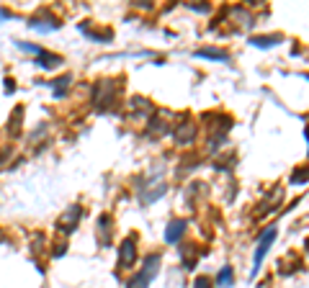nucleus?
I'll list each match as a JSON object with an SVG mask.
<instances>
[{"label": "nucleus", "mask_w": 309, "mask_h": 288, "mask_svg": "<svg viewBox=\"0 0 309 288\" xmlns=\"http://www.w3.org/2000/svg\"><path fill=\"white\" fill-rule=\"evenodd\" d=\"M193 288H214V281L209 275H198L196 283H193Z\"/></svg>", "instance_id": "obj_18"}, {"label": "nucleus", "mask_w": 309, "mask_h": 288, "mask_svg": "<svg viewBox=\"0 0 309 288\" xmlns=\"http://www.w3.org/2000/svg\"><path fill=\"white\" fill-rule=\"evenodd\" d=\"M214 283H216V286H232V268H230V265H227V268H222Z\"/></svg>", "instance_id": "obj_17"}, {"label": "nucleus", "mask_w": 309, "mask_h": 288, "mask_svg": "<svg viewBox=\"0 0 309 288\" xmlns=\"http://www.w3.org/2000/svg\"><path fill=\"white\" fill-rule=\"evenodd\" d=\"M111 232H114L111 214H101L98 216V242H101L103 247H111Z\"/></svg>", "instance_id": "obj_6"}, {"label": "nucleus", "mask_w": 309, "mask_h": 288, "mask_svg": "<svg viewBox=\"0 0 309 288\" xmlns=\"http://www.w3.org/2000/svg\"><path fill=\"white\" fill-rule=\"evenodd\" d=\"M196 260H198V252H196L193 245H183V247H180V263H183L186 270H193Z\"/></svg>", "instance_id": "obj_11"}, {"label": "nucleus", "mask_w": 309, "mask_h": 288, "mask_svg": "<svg viewBox=\"0 0 309 288\" xmlns=\"http://www.w3.org/2000/svg\"><path fill=\"white\" fill-rule=\"evenodd\" d=\"M49 85L54 88V98H65V95H67V90H70V85H72V75H62V77H54Z\"/></svg>", "instance_id": "obj_12"}, {"label": "nucleus", "mask_w": 309, "mask_h": 288, "mask_svg": "<svg viewBox=\"0 0 309 288\" xmlns=\"http://www.w3.org/2000/svg\"><path fill=\"white\" fill-rule=\"evenodd\" d=\"M276 234H278V229H276V227H268L266 232L260 234L258 250H255V255H252V275H258V270H260V265H263V260H266V252H268V247H270V245H273Z\"/></svg>", "instance_id": "obj_2"}, {"label": "nucleus", "mask_w": 309, "mask_h": 288, "mask_svg": "<svg viewBox=\"0 0 309 288\" xmlns=\"http://www.w3.org/2000/svg\"><path fill=\"white\" fill-rule=\"evenodd\" d=\"M196 57H209V59H230V52L227 49H196Z\"/></svg>", "instance_id": "obj_15"}, {"label": "nucleus", "mask_w": 309, "mask_h": 288, "mask_svg": "<svg viewBox=\"0 0 309 288\" xmlns=\"http://www.w3.org/2000/svg\"><path fill=\"white\" fill-rule=\"evenodd\" d=\"M186 227H188L186 219H173L168 224V232H165V242H168V245H178V242L183 239V234H186Z\"/></svg>", "instance_id": "obj_7"}, {"label": "nucleus", "mask_w": 309, "mask_h": 288, "mask_svg": "<svg viewBox=\"0 0 309 288\" xmlns=\"http://www.w3.org/2000/svg\"><path fill=\"white\" fill-rule=\"evenodd\" d=\"M21 121H23V106H16L13 116L8 119V134H11V137H18V134H21Z\"/></svg>", "instance_id": "obj_13"}, {"label": "nucleus", "mask_w": 309, "mask_h": 288, "mask_svg": "<svg viewBox=\"0 0 309 288\" xmlns=\"http://www.w3.org/2000/svg\"><path fill=\"white\" fill-rule=\"evenodd\" d=\"M34 65H39L41 70H54V67H59V65H62V57H59V54H52V52L44 49L39 57L34 59Z\"/></svg>", "instance_id": "obj_10"}, {"label": "nucleus", "mask_w": 309, "mask_h": 288, "mask_svg": "<svg viewBox=\"0 0 309 288\" xmlns=\"http://www.w3.org/2000/svg\"><path fill=\"white\" fill-rule=\"evenodd\" d=\"M160 260H162L160 252H150V255L144 257L142 268L126 281V288H150L152 278L157 275V270H160Z\"/></svg>", "instance_id": "obj_1"}, {"label": "nucleus", "mask_w": 309, "mask_h": 288, "mask_svg": "<svg viewBox=\"0 0 309 288\" xmlns=\"http://www.w3.org/2000/svg\"><path fill=\"white\" fill-rule=\"evenodd\" d=\"M29 26L36 29V31H41V34H49V31H57L62 23H59V18L49 16V11H41V13H36V16L29 18Z\"/></svg>", "instance_id": "obj_4"}, {"label": "nucleus", "mask_w": 309, "mask_h": 288, "mask_svg": "<svg viewBox=\"0 0 309 288\" xmlns=\"http://www.w3.org/2000/svg\"><path fill=\"white\" fill-rule=\"evenodd\" d=\"M137 263V234H129L119 245V270H129Z\"/></svg>", "instance_id": "obj_3"}, {"label": "nucleus", "mask_w": 309, "mask_h": 288, "mask_svg": "<svg viewBox=\"0 0 309 288\" xmlns=\"http://www.w3.org/2000/svg\"><path fill=\"white\" fill-rule=\"evenodd\" d=\"M307 180H309V165H304V167H296L294 170V175H291V183L296 185H302V183H307Z\"/></svg>", "instance_id": "obj_16"}, {"label": "nucleus", "mask_w": 309, "mask_h": 288, "mask_svg": "<svg viewBox=\"0 0 309 288\" xmlns=\"http://www.w3.org/2000/svg\"><path fill=\"white\" fill-rule=\"evenodd\" d=\"M80 216H83V206H70V209L59 216V221H57V229L62 232V234H72L75 232V227H77V221H80Z\"/></svg>", "instance_id": "obj_5"}, {"label": "nucleus", "mask_w": 309, "mask_h": 288, "mask_svg": "<svg viewBox=\"0 0 309 288\" xmlns=\"http://www.w3.org/2000/svg\"><path fill=\"white\" fill-rule=\"evenodd\" d=\"M41 134H47V124H39V129H36V131L31 134V137H29V139H39V137H41Z\"/></svg>", "instance_id": "obj_19"}, {"label": "nucleus", "mask_w": 309, "mask_h": 288, "mask_svg": "<svg viewBox=\"0 0 309 288\" xmlns=\"http://www.w3.org/2000/svg\"><path fill=\"white\" fill-rule=\"evenodd\" d=\"M13 90H16V83L13 80H5V93H13Z\"/></svg>", "instance_id": "obj_20"}, {"label": "nucleus", "mask_w": 309, "mask_h": 288, "mask_svg": "<svg viewBox=\"0 0 309 288\" xmlns=\"http://www.w3.org/2000/svg\"><path fill=\"white\" fill-rule=\"evenodd\" d=\"M304 134H307V139H309V126H307V129H304Z\"/></svg>", "instance_id": "obj_21"}, {"label": "nucleus", "mask_w": 309, "mask_h": 288, "mask_svg": "<svg viewBox=\"0 0 309 288\" xmlns=\"http://www.w3.org/2000/svg\"><path fill=\"white\" fill-rule=\"evenodd\" d=\"M281 198H284V191L281 188H273L268 196H266V201H263L260 206H258V216H263V214H270V211H276V206H281Z\"/></svg>", "instance_id": "obj_9"}, {"label": "nucleus", "mask_w": 309, "mask_h": 288, "mask_svg": "<svg viewBox=\"0 0 309 288\" xmlns=\"http://www.w3.org/2000/svg\"><path fill=\"white\" fill-rule=\"evenodd\" d=\"M173 137L180 147H188V144L196 142V124H180L175 126V131H173Z\"/></svg>", "instance_id": "obj_8"}, {"label": "nucleus", "mask_w": 309, "mask_h": 288, "mask_svg": "<svg viewBox=\"0 0 309 288\" xmlns=\"http://www.w3.org/2000/svg\"><path fill=\"white\" fill-rule=\"evenodd\" d=\"M284 36L281 34H268V36H252L250 44L252 47H260V49H268V47H273V44H278Z\"/></svg>", "instance_id": "obj_14"}]
</instances>
